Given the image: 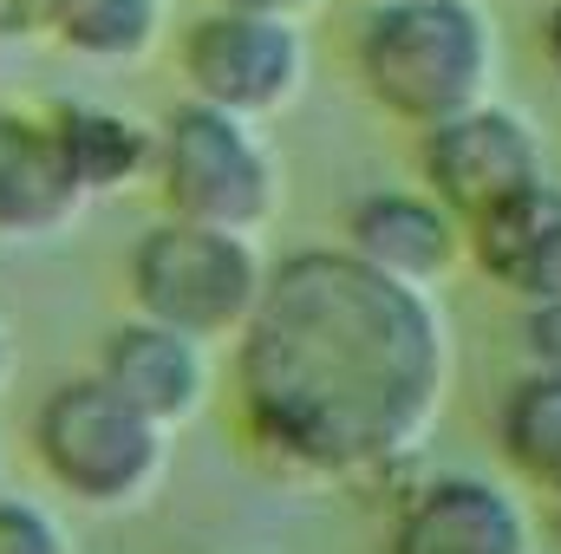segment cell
<instances>
[{
  "instance_id": "6da1fadb",
  "label": "cell",
  "mask_w": 561,
  "mask_h": 554,
  "mask_svg": "<svg viewBox=\"0 0 561 554\" xmlns=\"http://www.w3.org/2000/svg\"><path fill=\"white\" fill-rule=\"evenodd\" d=\"M450 392V333L431 293L346 249L268 268L236 333V405L249 443L307 483H373L419 457Z\"/></svg>"
},
{
  "instance_id": "7a4b0ae2",
  "label": "cell",
  "mask_w": 561,
  "mask_h": 554,
  "mask_svg": "<svg viewBox=\"0 0 561 554\" xmlns=\"http://www.w3.org/2000/svg\"><path fill=\"white\" fill-rule=\"evenodd\" d=\"M359 92L399 118L437 125L496 85V33L477 0H373L353 33Z\"/></svg>"
},
{
  "instance_id": "3957f363",
  "label": "cell",
  "mask_w": 561,
  "mask_h": 554,
  "mask_svg": "<svg viewBox=\"0 0 561 554\" xmlns=\"http://www.w3.org/2000/svg\"><path fill=\"white\" fill-rule=\"evenodd\" d=\"M33 457L66 503L118 516V509H138L163 483L170 430L157 417H144L131 399H118L99 372H79L39 399Z\"/></svg>"
},
{
  "instance_id": "277c9868",
  "label": "cell",
  "mask_w": 561,
  "mask_h": 554,
  "mask_svg": "<svg viewBox=\"0 0 561 554\" xmlns=\"http://www.w3.org/2000/svg\"><path fill=\"white\" fill-rule=\"evenodd\" d=\"M150 183L176 222L262 235L280 209V163L262 131L236 112L183 99L150 131Z\"/></svg>"
},
{
  "instance_id": "5b68a950",
  "label": "cell",
  "mask_w": 561,
  "mask_h": 554,
  "mask_svg": "<svg viewBox=\"0 0 561 554\" xmlns=\"http://www.w3.org/2000/svg\"><path fill=\"white\" fill-rule=\"evenodd\" d=\"M262 280H268V262H262L255 235L176 222V216L150 222L125 262V287L144 320L176 326L203 346L242 333V320L262 300Z\"/></svg>"
},
{
  "instance_id": "8992f818",
  "label": "cell",
  "mask_w": 561,
  "mask_h": 554,
  "mask_svg": "<svg viewBox=\"0 0 561 554\" xmlns=\"http://www.w3.org/2000/svg\"><path fill=\"white\" fill-rule=\"evenodd\" d=\"M183 79L190 99L236 112L249 125L287 112L307 92V33L300 20H262L236 7H209L183 26Z\"/></svg>"
},
{
  "instance_id": "52a82bcc",
  "label": "cell",
  "mask_w": 561,
  "mask_h": 554,
  "mask_svg": "<svg viewBox=\"0 0 561 554\" xmlns=\"http://www.w3.org/2000/svg\"><path fill=\"white\" fill-rule=\"evenodd\" d=\"M549 176L542 170V138L529 131L523 112L496 105V99H477L437 125L419 131V183L424 196H437L457 222L483 216L490 203H503L510 189Z\"/></svg>"
},
{
  "instance_id": "ba28073f",
  "label": "cell",
  "mask_w": 561,
  "mask_h": 554,
  "mask_svg": "<svg viewBox=\"0 0 561 554\" xmlns=\"http://www.w3.org/2000/svg\"><path fill=\"white\" fill-rule=\"evenodd\" d=\"M386 554H536V535L523 503L503 483L431 476L399 503Z\"/></svg>"
},
{
  "instance_id": "9c48e42d",
  "label": "cell",
  "mask_w": 561,
  "mask_h": 554,
  "mask_svg": "<svg viewBox=\"0 0 561 554\" xmlns=\"http://www.w3.org/2000/svg\"><path fill=\"white\" fill-rule=\"evenodd\" d=\"M463 262H477V275L503 287L510 300L536 307L561 293V183L536 176L523 189H510L503 203H490L483 216L463 222Z\"/></svg>"
},
{
  "instance_id": "30bf717a",
  "label": "cell",
  "mask_w": 561,
  "mask_h": 554,
  "mask_svg": "<svg viewBox=\"0 0 561 554\" xmlns=\"http://www.w3.org/2000/svg\"><path fill=\"white\" fill-rule=\"evenodd\" d=\"M346 255H359L399 287L431 293L463 262V222L424 189H373L346 216Z\"/></svg>"
},
{
  "instance_id": "8fae6325",
  "label": "cell",
  "mask_w": 561,
  "mask_h": 554,
  "mask_svg": "<svg viewBox=\"0 0 561 554\" xmlns=\"http://www.w3.org/2000/svg\"><path fill=\"white\" fill-rule=\"evenodd\" d=\"M118 399H131L144 417H157L163 430H183L190 417L209 405V346L157 326V320H125L105 333L99 366H92Z\"/></svg>"
},
{
  "instance_id": "7c38bea8",
  "label": "cell",
  "mask_w": 561,
  "mask_h": 554,
  "mask_svg": "<svg viewBox=\"0 0 561 554\" xmlns=\"http://www.w3.org/2000/svg\"><path fill=\"white\" fill-rule=\"evenodd\" d=\"M85 216L46 112L0 105V242H46Z\"/></svg>"
},
{
  "instance_id": "4fadbf2b",
  "label": "cell",
  "mask_w": 561,
  "mask_h": 554,
  "mask_svg": "<svg viewBox=\"0 0 561 554\" xmlns=\"http://www.w3.org/2000/svg\"><path fill=\"white\" fill-rule=\"evenodd\" d=\"M53 138L66 150V170L79 183L85 203L118 196L150 176V125H138L131 112L112 105H53Z\"/></svg>"
},
{
  "instance_id": "5bb4252c",
  "label": "cell",
  "mask_w": 561,
  "mask_h": 554,
  "mask_svg": "<svg viewBox=\"0 0 561 554\" xmlns=\"http://www.w3.org/2000/svg\"><path fill=\"white\" fill-rule=\"evenodd\" d=\"M496 450L516 483L561 503V372H523L496 412Z\"/></svg>"
},
{
  "instance_id": "9a60e30c",
  "label": "cell",
  "mask_w": 561,
  "mask_h": 554,
  "mask_svg": "<svg viewBox=\"0 0 561 554\" xmlns=\"http://www.w3.org/2000/svg\"><path fill=\"white\" fill-rule=\"evenodd\" d=\"M46 39L92 66H131L163 39V0H59Z\"/></svg>"
},
{
  "instance_id": "2e32d148",
  "label": "cell",
  "mask_w": 561,
  "mask_h": 554,
  "mask_svg": "<svg viewBox=\"0 0 561 554\" xmlns=\"http://www.w3.org/2000/svg\"><path fill=\"white\" fill-rule=\"evenodd\" d=\"M0 554H72V542L53 522V509L26 496H0Z\"/></svg>"
},
{
  "instance_id": "e0dca14e",
  "label": "cell",
  "mask_w": 561,
  "mask_h": 554,
  "mask_svg": "<svg viewBox=\"0 0 561 554\" xmlns=\"http://www.w3.org/2000/svg\"><path fill=\"white\" fill-rule=\"evenodd\" d=\"M523 353H529V366L561 372V293L523 307Z\"/></svg>"
},
{
  "instance_id": "ac0fdd59",
  "label": "cell",
  "mask_w": 561,
  "mask_h": 554,
  "mask_svg": "<svg viewBox=\"0 0 561 554\" xmlns=\"http://www.w3.org/2000/svg\"><path fill=\"white\" fill-rule=\"evenodd\" d=\"M53 13H59V0H0V33L7 39H39L53 26Z\"/></svg>"
},
{
  "instance_id": "d6986e66",
  "label": "cell",
  "mask_w": 561,
  "mask_h": 554,
  "mask_svg": "<svg viewBox=\"0 0 561 554\" xmlns=\"http://www.w3.org/2000/svg\"><path fill=\"white\" fill-rule=\"evenodd\" d=\"M216 7H236V13H262V20H307L320 0H216Z\"/></svg>"
},
{
  "instance_id": "ffe728a7",
  "label": "cell",
  "mask_w": 561,
  "mask_h": 554,
  "mask_svg": "<svg viewBox=\"0 0 561 554\" xmlns=\"http://www.w3.org/2000/svg\"><path fill=\"white\" fill-rule=\"evenodd\" d=\"M542 53H549V72L561 79V0L549 7V20H542Z\"/></svg>"
},
{
  "instance_id": "44dd1931",
  "label": "cell",
  "mask_w": 561,
  "mask_h": 554,
  "mask_svg": "<svg viewBox=\"0 0 561 554\" xmlns=\"http://www.w3.org/2000/svg\"><path fill=\"white\" fill-rule=\"evenodd\" d=\"M7 366H13V346H7V326H0V385H7Z\"/></svg>"
}]
</instances>
